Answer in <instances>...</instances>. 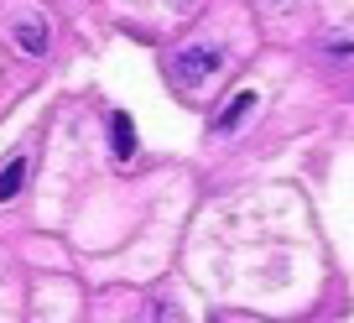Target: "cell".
Returning <instances> with one entry per match:
<instances>
[{"instance_id": "4", "label": "cell", "mask_w": 354, "mask_h": 323, "mask_svg": "<svg viewBox=\"0 0 354 323\" xmlns=\"http://www.w3.org/2000/svg\"><path fill=\"white\" fill-rule=\"evenodd\" d=\"M110 146H115L120 162H131V156H136V125H131V115H120V110L110 115Z\"/></svg>"}, {"instance_id": "1", "label": "cell", "mask_w": 354, "mask_h": 323, "mask_svg": "<svg viewBox=\"0 0 354 323\" xmlns=\"http://www.w3.org/2000/svg\"><path fill=\"white\" fill-rule=\"evenodd\" d=\"M219 63H224L219 47H188V53H177L172 73H177V84H203V78L219 73Z\"/></svg>"}, {"instance_id": "5", "label": "cell", "mask_w": 354, "mask_h": 323, "mask_svg": "<svg viewBox=\"0 0 354 323\" xmlns=\"http://www.w3.org/2000/svg\"><path fill=\"white\" fill-rule=\"evenodd\" d=\"M26 167H32V156H11L6 167H0V203H11L26 183Z\"/></svg>"}, {"instance_id": "3", "label": "cell", "mask_w": 354, "mask_h": 323, "mask_svg": "<svg viewBox=\"0 0 354 323\" xmlns=\"http://www.w3.org/2000/svg\"><path fill=\"white\" fill-rule=\"evenodd\" d=\"M250 110H255V94H250V89L230 94V104H224V110L214 115V131H234V125H240V120H245Z\"/></svg>"}, {"instance_id": "7", "label": "cell", "mask_w": 354, "mask_h": 323, "mask_svg": "<svg viewBox=\"0 0 354 323\" xmlns=\"http://www.w3.org/2000/svg\"><path fill=\"white\" fill-rule=\"evenodd\" d=\"M266 6H287V0H266Z\"/></svg>"}, {"instance_id": "2", "label": "cell", "mask_w": 354, "mask_h": 323, "mask_svg": "<svg viewBox=\"0 0 354 323\" xmlns=\"http://www.w3.org/2000/svg\"><path fill=\"white\" fill-rule=\"evenodd\" d=\"M16 47H21V53H32V57L47 53V21H42V16H26V21H16Z\"/></svg>"}, {"instance_id": "6", "label": "cell", "mask_w": 354, "mask_h": 323, "mask_svg": "<svg viewBox=\"0 0 354 323\" xmlns=\"http://www.w3.org/2000/svg\"><path fill=\"white\" fill-rule=\"evenodd\" d=\"M151 318H156V323H183V318H177V308H172V302H162V308H156Z\"/></svg>"}]
</instances>
